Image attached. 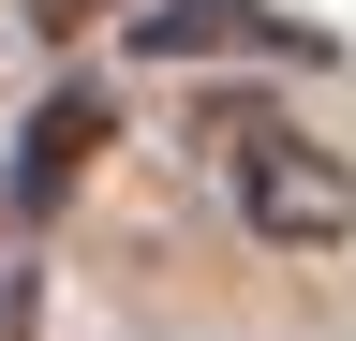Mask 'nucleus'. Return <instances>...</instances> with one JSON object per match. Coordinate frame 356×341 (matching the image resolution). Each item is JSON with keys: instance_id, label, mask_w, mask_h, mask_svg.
<instances>
[{"instance_id": "f257e3e1", "label": "nucleus", "mask_w": 356, "mask_h": 341, "mask_svg": "<svg viewBox=\"0 0 356 341\" xmlns=\"http://www.w3.org/2000/svg\"><path fill=\"white\" fill-rule=\"evenodd\" d=\"M208 149H222V193H238V223L267 252H356V149L297 134V119H267V104H222Z\"/></svg>"}, {"instance_id": "f03ea898", "label": "nucleus", "mask_w": 356, "mask_h": 341, "mask_svg": "<svg viewBox=\"0 0 356 341\" xmlns=\"http://www.w3.org/2000/svg\"><path fill=\"white\" fill-rule=\"evenodd\" d=\"M134 60H327L312 15H267V0H134L119 15Z\"/></svg>"}, {"instance_id": "7ed1b4c3", "label": "nucleus", "mask_w": 356, "mask_h": 341, "mask_svg": "<svg viewBox=\"0 0 356 341\" xmlns=\"http://www.w3.org/2000/svg\"><path fill=\"white\" fill-rule=\"evenodd\" d=\"M89 149H104V90H89V74H60V90H44V104L15 119V163H0V208H15V223H44V208H60V193L89 178Z\"/></svg>"}, {"instance_id": "20e7f679", "label": "nucleus", "mask_w": 356, "mask_h": 341, "mask_svg": "<svg viewBox=\"0 0 356 341\" xmlns=\"http://www.w3.org/2000/svg\"><path fill=\"white\" fill-rule=\"evenodd\" d=\"M104 15H134V0H30V30H44V45H74V30H104Z\"/></svg>"}]
</instances>
